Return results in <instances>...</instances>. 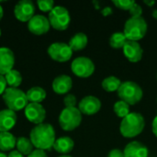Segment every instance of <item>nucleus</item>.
I'll return each mask as SVG.
<instances>
[{
	"instance_id": "f257e3e1",
	"label": "nucleus",
	"mask_w": 157,
	"mask_h": 157,
	"mask_svg": "<svg viewBox=\"0 0 157 157\" xmlns=\"http://www.w3.org/2000/svg\"><path fill=\"white\" fill-rule=\"evenodd\" d=\"M29 139L34 147L39 150H51L56 141L55 131L49 123L36 125L30 132Z\"/></svg>"
},
{
	"instance_id": "f03ea898",
	"label": "nucleus",
	"mask_w": 157,
	"mask_h": 157,
	"mask_svg": "<svg viewBox=\"0 0 157 157\" xmlns=\"http://www.w3.org/2000/svg\"><path fill=\"white\" fill-rule=\"evenodd\" d=\"M145 127L144 116L137 112H132L121 120L120 132L125 138H134L140 135Z\"/></svg>"
},
{
	"instance_id": "7ed1b4c3",
	"label": "nucleus",
	"mask_w": 157,
	"mask_h": 157,
	"mask_svg": "<svg viewBox=\"0 0 157 157\" xmlns=\"http://www.w3.org/2000/svg\"><path fill=\"white\" fill-rule=\"evenodd\" d=\"M117 93L120 100L126 102L130 106L138 104L144 97V91L142 87L133 81L122 82Z\"/></svg>"
},
{
	"instance_id": "20e7f679",
	"label": "nucleus",
	"mask_w": 157,
	"mask_h": 157,
	"mask_svg": "<svg viewBox=\"0 0 157 157\" xmlns=\"http://www.w3.org/2000/svg\"><path fill=\"white\" fill-rule=\"evenodd\" d=\"M148 25L143 17L128 18L124 24L123 33L128 40L138 41L144 38L146 35Z\"/></svg>"
},
{
	"instance_id": "39448f33",
	"label": "nucleus",
	"mask_w": 157,
	"mask_h": 157,
	"mask_svg": "<svg viewBox=\"0 0 157 157\" xmlns=\"http://www.w3.org/2000/svg\"><path fill=\"white\" fill-rule=\"evenodd\" d=\"M3 99L7 109L15 112L26 108L29 101L26 93L15 87H7L3 94Z\"/></svg>"
},
{
	"instance_id": "423d86ee",
	"label": "nucleus",
	"mask_w": 157,
	"mask_h": 157,
	"mask_svg": "<svg viewBox=\"0 0 157 157\" xmlns=\"http://www.w3.org/2000/svg\"><path fill=\"white\" fill-rule=\"evenodd\" d=\"M82 122V113L78 108H64L59 116L60 127L66 132H71L79 127Z\"/></svg>"
},
{
	"instance_id": "0eeeda50",
	"label": "nucleus",
	"mask_w": 157,
	"mask_h": 157,
	"mask_svg": "<svg viewBox=\"0 0 157 157\" xmlns=\"http://www.w3.org/2000/svg\"><path fill=\"white\" fill-rule=\"evenodd\" d=\"M50 25L56 30H65L70 25V13L63 6H56L49 13L48 17Z\"/></svg>"
},
{
	"instance_id": "6e6552de",
	"label": "nucleus",
	"mask_w": 157,
	"mask_h": 157,
	"mask_svg": "<svg viewBox=\"0 0 157 157\" xmlns=\"http://www.w3.org/2000/svg\"><path fill=\"white\" fill-rule=\"evenodd\" d=\"M72 72L78 77L87 78L95 72V64L93 61L86 56H79L73 60L71 63Z\"/></svg>"
},
{
	"instance_id": "1a4fd4ad",
	"label": "nucleus",
	"mask_w": 157,
	"mask_h": 157,
	"mask_svg": "<svg viewBox=\"0 0 157 157\" xmlns=\"http://www.w3.org/2000/svg\"><path fill=\"white\" fill-rule=\"evenodd\" d=\"M49 56L56 62H68L73 56V51L65 42H53L48 48Z\"/></svg>"
},
{
	"instance_id": "9d476101",
	"label": "nucleus",
	"mask_w": 157,
	"mask_h": 157,
	"mask_svg": "<svg viewBox=\"0 0 157 157\" xmlns=\"http://www.w3.org/2000/svg\"><path fill=\"white\" fill-rule=\"evenodd\" d=\"M14 14L18 20L29 22L35 15V6L30 0H21L15 6Z\"/></svg>"
},
{
	"instance_id": "9b49d317",
	"label": "nucleus",
	"mask_w": 157,
	"mask_h": 157,
	"mask_svg": "<svg viewBox=\"0 0 157 157\" xmlns=\"http://www.w3.org/2000/svg\"><path fill=\"white\" fill-rule=\"evenodd\" d=\"M25 116L28 121L39 125L43 123L46 117V110L40 103H29L25 108Z\"/></svg>"
},
{
	"instance_id": "f8f14e48",
	"label": "nucleus",
	"mask_w": 157,
	"mask_h": 157,
	"mask_svg": "<svg viewBox=\"0 0 157 157\" xmlns=\"http://www.w3.org/2000/svg\"><path fill=\"white\" fill-rule=\"evenodd\" d=\"M101 109V101L95 96H86L78 103V109L82 114L94 115L97 114Z\"/></svg>"
},
{
	"instance_id": "ddd939ff",
	"label": "nucleus",
	"mask_w": 157,
	"mask_h": 157,
	"mask_svg": "<svg viewBox=\"0 0 157 157\" xmlns=\"http://www.w3.org/2000/svg\"><path fill=\"white\" fill-rule=\"evenodd\" d=\"M49 19L43 15H34V17L28 22L29 30L36 35L45 34L50 29Z\"/></svg>"
},
{
	"instance_id": "4468645a",
	"label": "nucleus",
	"mask_w": 157,
	"mask_h": 157,
	"mask_svg": "<svg viewBox=\"0 0 157 157\" xmlns=\"http://www.w3.org/2000/svg\"><path fill=\"white\" fill-rule=\"evenodd\" d=\"M125 57L131 63H138L142 60L144 50L138 41L128 40L122 48Z\"/></svg>"
},
{
	"instance_id": "2eb2a0df",
	"label": "nucleus",
	"mask_w": 157,
	"mask_h": 157,
	"mask_svg": "<svg viewBox=\"0 0 157 157\" xmlns=\"http://www.w3.org/2000/svg\"><path fill=\"white\" fill-rule=\"evenodd\" d=\"M15 64L14 52L6 47L0 48V75H5L13 69Z\"/></svg>"
},
{
	"instance_id": "dca6fc26",
	"label": "nucleus",
	"mask_w": 157,
	"mask_h": 157,
	"mask_svg": "<svg viewBox=\"0 0 157 157\" xmlns=\"http://www.w3.org/2000/svg\"><path fill=\"white\" fill-rule=\"evenodd\" d=\"M123 154L124 157H148L149 150L142 143L132 141L125 146Z\"/></svg>"
},
{
	"instance_id": "f3484780",
	"label": "nucleus",
	"mask_w": 157,
	"mask_h": 157,
	"mask_svg": "<svg viewBox=\"0 0 157 157\" xmlns=\"http://www.w3.org/2000/svg\"><path fill=\"white\" fill-rule=\"evenodd\" d=\"M73 86L72 78L69 75H62L54 78L52 82V90L59 95L67 94Z\"/></svg>"
},
{
	"instance_id": "a211bd4d",
	"label": "nucleus",
	"mask_w": 157,
	"mask_h": 157,
	"mask_svg": "<svg viewBox=\"0 0 157 157\" xmlns=\"http://www.w3.org/2000/svg\"><path fill=\"white\" fill-rule=\"evenodd\" d=\"M17 122V115L15 111L10 109H3L0 111V132H8Z\"/></svg>"
},
{
	"instance_id": "6ab92c4d",
	"label": "nucleus",
	"mask_w": 157,
	"mask_h": 157,
	"mask_svg": "<svg viewBox=\"0 0 157 157\" xmlns=\"http://www.w3.org/2000/svg\"><path fill=\"white\" fill-rule=\"evenodd\" d=\"M74 146H75V143L72 140V138L68 136H63L56 139L52 148L57 153L62 154V155H63L71 153L74 149Z\"/></svg>"
},
{
	"instance_id": "aec40b11",
	"label": "nucleus",
	"mask_w": 157,
	"mask_h": 157,
	"mask_svg": "<svg viewBox=\"0 0 157 157\" xmlns=\"http://www.w3.org/2000/svg\"><path fill=\"white\" fill-rule=\"evenodd\" d=\"M87 42H88L87 36L83 32H78L70 39L68 45L70 46L73 52H78L84 50L86 47Z\"/></svg>"
},
{
	"instance_id": "412c9836",
	"label": "nucleus",
	"mask_w": 157,
	"mask_h": 157,
	"mask_svg": "<svg viewBox=\"0 0 157 157\" xmlns=\"http://www.w3.org/2000/svg\"><path fill=\"white\" fill-rule=\"evenodd\" d=\"M26 96L30 103H40L46 98V91L40 86H33L27 91Z\"/></svg>"
},
{
	"instance_id": "4be33fe9",
	"label": "nucleus",
	"mask_w": 157,
	"mask_h": 157,
	"mask_svg": "<svg viewBox=\"0 0 157 157\" xmlns=\"http://www.w3.org/2000/svg\"><path fill=\"white\" fill-rule=\"evenodd\" d=\"M17 144V138L10 132H0V150L10 151L14 149Z\"/></svg>"
},
{
	"instance_id": "5701e85b",
	"label": "nucleus",
	"mask_w": 157,
	"mask_h": 157,
	"mask_svg": "<svg viewBox=\"0 0 157 157\" xmlns=\"http://www.w3.org/2000/svg\"><path fill=\"white\" fill-rule=\"evenodd\" d=\"M121 83L122 82L120 78L111 75V76H108L104 78L101 83V86H102V88L107 92H115V91H118Z\"/></svg>"
},
{
	"instance_id": "b1692460",
	"label": "nucleus",
	"mask_w": 157,
	"mask_h": 157,
	"mask_svg": "<svg viewBox=\"0 0 157 157\" xmlns=\"http://www.w3.org/2000/svg\"><path fill=\"white\" fill-rule=\"evenodd\" d=\"M17 149L19 153H21L23 155H29L33 152V144L30 141V139L26 137H19L17 139L16 144Z\"/></svg>"
},
{
	"instance_id": "393cba45",
	"label": "nucleus",
	"mask_w": 157,
	"mask_h": 157,
	"mask_svg": "<svg viewBox=\"0 0 157 157\" xmlns=\"http://www.w3.org/2000/svg\"><path fill=\"white\" fill-rule=\"evenodd\" d=\"M4 76H5L6 84L9 86V87L17 88L21 85V83H22L21 74L17 70L12 69L8 73H6Z\"/></svg>"
},
{
	"instance_id": "a878e982",
	"label": "nucleus",
	"mask_w": 157,
	"mask_h": 157,
	"mask_svg": "<svg viewBox=\"0 0 157 157\" xmlns=\"http://www.w3.org/2000/svg\"><path fill=\"white\" fill-rule=\"evenodd\" d=\"M128 41L123 32H115L109 38V45L113 49H122Z\"/></svg>"
},
{
	"instance_id": "bb28decb",
	"label": "nucleus",
	"mask_w": 157,
	"mask_h": 157,
	"mask_svg": "<svg viewBox=\"0 0 157 157\" xmlns=\"http://www.w3.org/2000/svg\"><path fill=\"white\" fill-rule=\"evenodd\" d=\"M113 110L115 112V114L119 117V118H125L127 115H129L130 112V105H128L126 102L122 101V100H119L117 101L114 106H113Z\"/></svg>"
},
{
	"instance_id": "cd10ccee",
	"label": "nucleus",
	"mask_w": 157,
	"mask_h": 157,
	"mask_svg": "<svg viewBox=\"0 0 157 157\" xmlns=\"http://www.w3.org/2000/svg\"><path fill=\"white\" fill-rule=\"evenodd\" d=\"M134 3L135 2L132 0H112V4L116 7L121 10H125V11H129Z\"/></svg>"
},
{
	"instance_id": "c85d7f7f",
	"label": "nucleus",
	"mask_w": 157,
	"mask_h": 157,
	"mask_svg": "<svg viewBox=\"0 0 157 157\" xmlns=\"http://www.w3.org/2000/svg\"><path fill=\"white\" fill-rule=\"evenodd\" d=\"M37 5L43 12H51L54 7V2L52 0H38Z\"/></svg>"
},
{
	"instance_id": "c756f323",
	"label": "nucleus",
	"mask_w": 157,
	"mask_h": 157,
	"mask_svg": "<svg viewBox=\"0 0 157 157\" xmlns=\"http://www.w3.org/2000/svg\"><path fill=\"white\" fill-rule=\"evenodd\" d=\"M63 104H64L65 108H75V106L77 104V99L75 95L68 94L63 98Z\"/></svg>"
},
{
	"instance_id": "7c9ffc66",
	"label": "nucleus",
	"mask_w": 157,
	"mask_h": 157,
	"mask_svg": "<svg viewBox=\"0 0 157 157\" xmlns=\"http://www.w3.org/2000/svg\"><path fill=\"white\" fill-rule=\"evenodd\" d=\"M129 12L131 14V17H142V15H143V7L139 4L134 3L132 6V7L130 8Z\"/></svg>"
},
{
	"instance_id": "2f4dec72",
	"label": "nucleus",
	"mask_w": 157,
	"mask_h": 157,
	"mask_svg": "<svg viewBox=\"0 0 157 157\" xmlns=\"http://www.w3.org/2000/svg\"><path fill=\"white\" fill-rule=\"evenodd\" d=\"M28 157H48L45 151H42V150H39V149H36V150H33V152L29 155Z\"/></svg>"
},
{
	"instance_id": "473e14b6",
	"label": "nucleus",
	"mask_w": 157,
	"mask_h": 157,
	"mask_svg": "<svg viewBox=\"0 0 157 157\" xmlns=\"http://www.w3.org/2000/svg\"><path fill=\"white\" fill-rule=\"evenodd\" d=\"M108 157H124V154L123 151L120 149H113L109 153Z\"/></svg>"
},
{
	"instance_id": "72a5a7b5",
	"label": "nucleus",
	"mask_w": 157,
	"mask_h": 157,
	"mask_svg": "<svg viewBox=\"0 0 157 157\" xmlns=\"http://www.w3.org/2000/svg\"><path fill=\"white\" fill-rule=\"evenodd\" d=\"M6 89V81L4 75H0V95H3Z\"/></svg>"
},
{
	"instance_id": "f704fd0d",
	"label": "nucleus",
	"mask_w": 157,
	"mask_h": 157,
	"mask_svg": "<svg viewBox=\"0 0 157 157\" xmlns=\"http://www.w3.org/2000/svg\"><path fill=\"white\" fill-rule=\"evenodd\" d=\"M112 13H113V9H112V7L109 6H105V7L101 10V14H102V16H104V17H109V16H110Z\"/></svg>"
},
{
	"instance_id": "c9c22d12",
	"label": "nucleus",
	"mask_w": 157,
	"mask_h": 157,
	"mask_svg": "<svg viewBox=\"0 0 157 157\" xmlns=\"http://www.w3.org/2000/svg\"><path fill=\"white\" fill-rule=\"evenodd\" d=\"M152 131H153V133L155 134V136L157 137V115L155 117V119L153 121V123H152Z\"/></svg>"
},
{
	"instance_id": "e433bc0d",
	"label": "nucleus",
	"mask_w": 157,
	"mask_h": 157,
	"mask_svg": "<svg viewBox=\"0 0 157 157\" xmlns=\"http://www.w3.org/2000/svg\"><path fill=\"white\" fill-rule=\"evenodd\" d=\"M7 157H24V155L17 150V151H12V152H10L9 155H7Z\"/></svg>"
},
{
	"instance_id": "4c0bfd02",
	"label": "nucleus",
	"mask_w": 157,
	"mask_h": 157,
	"mask_svg": "<svg viewBox=\"0 0 157 157\" xmlns=\"http://www.w3.org/2000/svg\"><path fill=\"white\" fill-rule=\"evenodd\" d=\"M144 3L146 5V6H150V7H152V6H154L155 5V1H154V0H144Z\"/></svg>"
},
{
	"instance_id": "58836bf2",
	"label": "nucleus",
	"mask_w": 157,
	"mask_h": 157,
	"mask_svg": "<svg viewBox=\"0 0 157 157\" xmlns=\"http://www.w3.org/2000/svg\"><path fill=\"white\" fill-rule=\"evenodd\" d=\"M152 15H153V17H154L155 19H157V9H154V10H153Z\"/></svg>"
},
{
	"instance_id": "ea45409f",
	"label": "nucleus",
	"mask_w": 157,
	"mask_h": 157,
	"mask_svg": "<svg viewBox=\"0 0 157 157\" xmlns=\"http://www.w3.org/2000/svg\"><path fill=\"white\" fill-rule=\"evenodd\" d=\"M3 15H4V11H3V7L1 6V5H0V20L2 19V17H3Z\"/></svg>"
},
{
	"instance_id": "a19ab883",
	"label": "nucleus",
	"mask_w": 157,
	"mask_h": 157,
	"mask_svg": "<svg viewBox=\"0 0 157 157\" xmlns=\"http://www.w3.org/2000/svg\"><path fill=\"white\" fill-rule=\"evenodd\" d=\"M0 157H7V155H5L4 153H1V152H0Z\"/></svg>"
},
{
	"instance_id": "79ce46f5",
	"label": "nucleus",
	"mask_w": 157,
	"mask_h": 157,
	"mask_svg": "<svg viewBox=\"0 0 157 157\" xmlns=\"http://www.w3.org/2000/svg\"><path fill=\"white\" fill-rule=\"evenodd\" d=\"M58 157H72V156H70V155H60V156H58Z\"/></svg>"
},
{
	"instance_id": "37998d69",
	"label": "nucleus",
	"mask_w": 157,
	"mask_h": 157,
	"mask_svg": "<svg viewBox=\"0 0 157 157\" xmlns=\"http://www.w3.org/2000/svg\"><path fill=\"white\" fill-rule=\"evenodd\" d=\"M0 36H1V29H0Z\"/></svg>"
},
{
	"instance_id": "c03bdc74",
	"label": "nucleus",
	"mask_w": 157,
	"mask_h": 157,
	"mask_svg": "<svg viewBox=\"0 0 157 157\" xmlns=\"http://www.w3.org/2000/svg\"><path fill=\"white\" fill-rule=\"evenodd\" d=\"M156 78H157V75H156Z\"/></svg>"
}]
</instances>
